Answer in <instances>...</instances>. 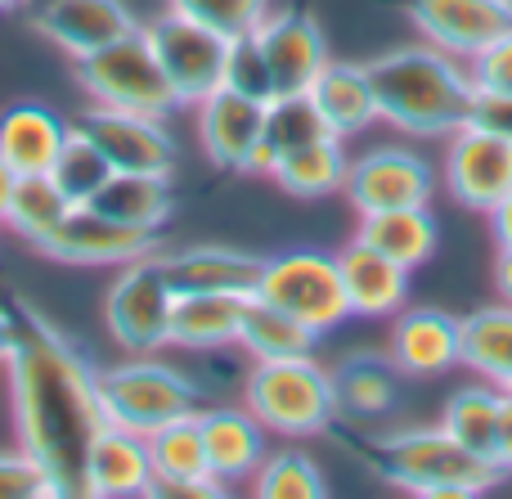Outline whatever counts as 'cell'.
Returning <instances> with one entry per match:
<instances>
[{
  "label": "cell",
  "instance_id": "12",
  "mask_svg": "<svg viewBox=\"0 0 512 499\" xmlns=\"http://www.w3.org/2000/svg\"><path fill=\"white\" fill-rule=\"evenodd\" d=\"M441 185L459 207L490 216V207L512 189V144L477 122L459 126L454 135H445Z\"/></svg>",
  "mask_w": 512,
  "mask_h": 499
},
{
  "label": "cell",
  "instance_id": "1",
  "mask_svg": "<svg viewBox=\"0 0 512 499\" xmlns=\"http://www.w3.org/2000/svg\"><path fill=\"white\" fill-rule=\"evenodd\" d=\"M14 311L18 342L5 360L14 437L50 473L59 499L86 495L81 464L95 432L108 423L99 405V369L27 297H18Z\"/></svg>",
  "mask_w": 512,
  "mask_h": 499
},
{
  "label": "cell",
  "instance_id": "49",
  "mask_svg": "<svg viewBox=\"0 0 512 499\" xmlns=\"http://www.w3.org/2000/svg\"><path fill=\"white\" fill-rule=\"evenodd\" d=\"M27 5H41V0H27Z\"/></svg>",
  "mask_w": 512,
  "mask_h": 499
},
{
  "label": "cell",
  "instance_id": "5",
  "mask_svg": "<svg viewBox=\"0 0 512 499\" xmlns=\"http://www.w3.org/2000/svg\"><path fill=\"white\" fill-rule=\"evenodd\" d=\"M198 401H203V387L194 378H185L180 369L162 365L158 356H131L122 365L99 369L104 419L113 428L140 432V437H153L167 423L198 414Z\"/></svg>",
  "mask_w": 512,
  "mask_h": 499
},
{
  "label": "cell",
  "instance_id": "4",
  "mask_svg": "<svg viewBox=\"0 0 512 499\" xmlns=\"http://www.w3.org/2000/svg\"><path fill=\"white\" fill-rule=\"evenodd\" d=\"M243 405L274 437H319L342 419L333 374L315 356L256 360L252 374L243 378Z\"/></svg>",
  "mask_w": 512,
  "mask_h": 499
},
{
  "label": "cell",
  "instance_id": "30",
  "mask_svg": "<svg viewBox=\"0 0 512 499\" xmlns=\"http://www.w3.org/2000/svg\"><path fill=\"white\" fill-rule=\"evenodd\" d=\"M333 392L346 419H378L396 401L400 369L391 356H373V351H355V356L337 360L333 369Z\"/></svg>",
  "mask_w": 512,
  "mask_h": 499
},
{
  "label": "cell",
  "instance_id": "36",
  "mask_svg": "<svg viewBox=\"0 0 512 499\" xmlns=\"http://www.w3.org/2000/svg\"><path fill=\"white\" fill-rule=\"evenodd\" d=\"M50 176H54V185L68 194V203L77 207V203H90V198L99 194V185L113 176V167H108V158L99 153V144L90 140L81 126H72L63 149H59V158H54V167H50Z\"/></svg>",
  "mask_w": 512,
  "mask_h": 499
},
{
  "label": "cell",
  "instance_id": "41",
  "mask_svg": "<svg viewBox=\"0 0 512 499\" xmlns=\"http://www.w3.org/2000/svg\"><path fill=\"white\" fill-rule=\"evenodd\" d=\"M472 68V81H477V90H495V95H512V27L504 36H495V41L486 45V50L477 54V59L468 63Z\"/></svg>",
  "mask_w": 512,
  "mask_h": 499
},
{
  "label": "cell",
  "instance_id": "44",
  "mask_svg": "<svg viewBox=\"0 0 512 499\" xmlns=\"http://www.w3.org/2000/svg\"><path fill=\"white\" fill-rule=\"evenodd\" d=\"M490 230H495V243L499 248H512V189L490 207Z\"/></svg>",
  "mask_w": 512,
  "mask_h": 499
},
{
  "label": "cell",
  "instance_id": "24",
  "mask_svg": "<svg viewBox=\"0 0 512 499\" xmlns=\"http://www.w3.org/2000/svg\"><path fill=\"white\" fill-rule=\"evenodd\" d=\"M68 131L72 126L50 104H9L0 113V158L14 167V176H50Z\"/></svg>",
  "mask_w": 512,
  "mask_h": 499
},
{
  "label": "cell",
  "instance_id": "40",
  "mask_svg": "<svg viewBox=\"0 0 512 499\" xmlns=\"http://www.w3.org/2000/svg\"><path fill=\"white\" fill-rule=\"evenodd\" d=\"M225 86L243 90V95L261 99V104H270V99H274L270 68H265V59H261V50H256L252 32L239 36V41H230V59H225Z\"/></svg>",
  "mask_w": 512,
  "mask_h": 499
},
{
  "label": "cell",
  "instance_id": "9",
  "mask_svg": "<svg viewBox=\"0 0 512 499\" xmlns=\"http://www.w3.org/2000/svg\"><path fill=\"white\" fill-rule=\"evenodd\" d=\"M153 59L162 63L180 108H198L212 90L225 86V59H230V36L194 23V18L162 9L158 18L140 23Z\"/></svg>",
  "mask_w": 512,
  "mask_h": 499
},
{
  "label": "cell",
  "instance_id": "19",
  "mask_svg": "<svg viewBox=\"0 0 512 499\" xmlns=\"http://www.w3.org/2000/svg\"><path fill=\"white\" fill-rule=\"evenodd\" d=\"M149 459H153V491L149 495H176V499L225 495V482L212 477V464H207L198 414H185V419L153 432Z\"/></svg>",
  "mask_w": 512,
  "mask_h": 499
},
{
  "label": "cell",
  "instance_id": "32",
  "mask_svg": "<svg viewBox=\"0 0 512 499\" xmlns=\"http://www.w3.org/2000/svg\"><path fill=\"white\" fill-rule=\"evenodd\" d=\"M239 347L256 360H297V356H315L319 333L310 324H301L297 315L279 311V306L248 297V311H243V329H239Z\"/></svg>",
  "mask_w": 512,
  "mask_h": 499
},
{
  "label": "cell",
  "instance_id": "35",
  "mask_svg": "<svg viewBox=\"0 0 512 499\" xmlns=\"http://www.w3.org/2000/svg\"><path fill=\"white\" fill-rule=\"evenodd\" d=\"M252 491L261 499H324L328 477L306 450H274L261 459V468L252 473Z\"/></svg>",
  "mask_w": 512,
  "mask_h": 499
},
{
  "label": "cell",
  "instance_id": "42",
  "mask_svg": "<svg viewBox=\"0 0 512 499\" xmlns=\"http://www.w3.org/2000/svg\"><path fill=\"white\" fill-rule=\"evenodd\" d=\"M472 122L495 131L499 140L512 144V95H495V90H477V104H472Z\"/></svg>",
  "mask_w": 512,
  "mask_h": 499
},
{
  "label": "cell",
  "instance_id": "26",
  "mask_svg": "<svg viewBox=\"0 0 512 499\" xmlns=\"http://www.w3.org/2000/svg\"><path fill=\"white\" fill-rule=\"evenodd\" d=\"M243 311H248L243 293H176V306H171V347H185V351L239 347Z\"/></svg>",
  "mask_w": 512,
  "mask_h": 499
},
{
  "label": "cell",
  "instance_id": "6",
  "mask_svg": "<svg viewBox=\"0 0 512 499\" xmlns=\"http://www.w3.org/2000/svg\"><path fill=\"white\" fill-rule=\"evenodd\" d=\"M77 81L90 95V104L122 108V113L171 117L180 108L176 90H171L162 63L153 59L144 32H131V36H122V41L77 59Z\"/></svg>",
  "mask_w": 512,
  "mask_h": 499
},
{
  "label": "cell",
  "instance_id": "37",
  "mask_svg": "<svg viewBox=\"0 0 512 499\" xmlns=\"http://www.w3.org/2000/svg\"><path fill=\"white\" fill-rule=\"evenodd\" d=\"M319 135H333V131L324 126V117H319L315 99H310L306 90H297V95H274L270 104H265L261 144L274 153V158L301 149V144H310V140H319Z\"/></svg>",
  "mask_w": 512,
  "mask_h": 499
},
{
  "label": "cell",
  "instance_id": "2",
  "mask_svg": "<svg viewBox=\"0 0 512 499\" xmlns=\"http://www.w3.org/2000/svg\"><path fill=\"white\" fill-rule=\"evenodd\" d=\"M378 99V122L414 140H445L472 122L477 81L472 68L436 45H400L364 63Z\"/></svg>",
  "mask_w": 512,
  "mask_h": 499
},
{
  "label": "cell",
  "instance_id": "13",
  "mask_svg": "<svg viewBox=\"0 0 512 499\" xmlns=\"http://www.w3.org/2000/svg\"><path fill=\"white\" fill-rule=\"evenodd\" d=\"M77 126L99 144L113 171H144V176H171L176 171V135L167 131V117L122 113V108L90 104Z\"/></svg>",
  "mask_w": 512,
  "mask_h": 499
},
{
  "label": "cell",
  "instance_id": "22",
  "mask_svg": "<svg viewBox=\"0 0 512 499\" xmlns=\"http://www.w3.org/2000/svg\"><path fill=\"white\" fill-rule=\"evenodd\" d=\"M391 320V360L400 374H445L459 365V315L441 306H414Z\"/></svg>",
  "mask_w": 512,
  "mask_h": 499
},
{
  "label": "cell",
  "instance_id": "39",
  "mask_svg": "<svg viewBox=\"0 0 512 499\" xmlns=\"http://www.w3.org/2000/svg\"><path fill=\"white\" fill-rule=\"evenodd\" d=\"M0 499H59V491H54L50 473L18 446L0 450Z\"/></svg>",
  "mask_w": 512,
  "mask_h": 499
},
{
  "label": "cell",
  "instance_id": "17",
  "mask_svg": "<svg viewBox=\"0 0 512 499\" xmlns=\"http://www.w3.org/2000/svg\"><path fill=\"white\" fill-rule=\"evenodd\" d=\"M265 131V104L234 86H221L198 104V140L203 153L225 171H248Z\"/></svg>",
  "mask_w": 512,
  "mask_h": 499
},
{
  "label": "cell",
  "instance_id": "28",
  "mask_svg": "<svg viewBox=\"0 0 512 499\" xmlns=\"http://www.w3.org/2000/svg\"><path fill=\"white\" fill-rule=\"evenodd\" d=\"M459 365L495 387H512V302L481 306L459 320Z\"/></svg>",
  "mask_w": 512,
  "mask_h": 499
},
{
  "label": "cell",
  "instance_id": "15",
  "mask_svg": "<svg viewBox=\"0 0 512 499\" xmlns=\"http://www.w3.org/2000/svg\"><path fill=\"white\" fill-rule=\"evenodd\" d=\"M405 14L427 45L463 63H472L495 36L512 27L508 0H409Z\"/></svg>",
  "mask_w": 512,
  "mask_h": 499
},
{
  "label": "cell",
  "instance_id": "47",
  "mask_svg": "<svg viewBox=\"0 0 512 499\" xmlns=\"http://www.w3.org/2000/svg\"><path fill=\"white\" fill-rule=\"evenodd\" d=\"M14 185H18L14 167H9V162L0 158V221H5V207H9V194H14Z\"/></svg>",
  "mask_w": 512,
  "mask_h": 499
},
{
  "label": "cell",
  "instance_id": "23",
  "mask_svg": "<svg viewBox=\"0 0 512 499\" xmlns=\"http://www.w3.org/2000/svg\"><path fill=\"white\" fill-rule=\"evenodd\" d=\"M198 432L207 446V464L212 477L230 482H252V473L265 459V428L256 423L248 405H212L198 410Z\"/></svg>",
  "mask_w": 512,
  "mask_h": 499
},
{
  "label": "cell",
  "instance_id": "14",
  "mask_svg": "<svg viewBox=\"0 0 512 499\" xmlns=\"http://www.w3.org/2000/svg\"><path fill=\"white\" fill-rule=\"evenodd\" d=\"M256 50H261L265 68H270L274 95H297L310 90L319 68L328 63V41L324 27L306 9H270L252 32Z\"/></svg>",
  "mask_w": 512,
  "mask_h": 499
},
{
  "label": "cell",
  "instance_id": "38",
  "mask_svg": "<svg viewBox=\"0 0 512 499\" xmlns=\"http://www.w3.org/2000/svg\"><path fill=\"white\" fill-rule=\"evenodd\" d=\"M167 9L239 41V36L256 32V23L270 14V0H167Z\"/></svg>",
  "mask_w": 512,
  "mask_h": 499
},
{
  "label": "cell",
  "instance_id": "8",
  "mask_svg": "<svg viewBox=\"0 0 512 499\" xmlns=\"http://www.w3.org/2000/svg\"><path fill=\"white\" fill-rule=\"evenodd\" d=\"M171 306H176V288L162 275L158 252L126 261L117 266V279L104 302L108 338L126 356H158L162 347H171Z\"/></svg>",
  "mask_w": 512,
  "mask_h": 499
},
{
  "label": "cell",
  "instance_id": "46",
  "mask_svg": "<svg viewBox=\"0 0 512 499\" xmlns=\"http://www.w3.org/2000/svg\"><path fill=\"white\" fill-rule=\"evenodd\" d=\"M495 288L504 302H512V248H499V261H495Z\"/></svg>",
  "mask_w": 512,
  "mask_h": 499
},
{
  "label": "cell",
  "instance_id": "11",
  "mask_svg": "<svg viewBox=\"0 0 512 499\" xmlns=\"http://www.w3.org/2000/svg\"><path fill=\"white\" fill-rule=\"evenodd\" d=\"M36 248L59 266H126L135 257L158 252V230H140V225L95 212L90 203H77Z\"/></svg>",
  "mask_w": 512,
  "mask_h": 499
},
{
  "label": "cell",
  "instance_id": "10",
  "mask_svg": "<svg viewBox=\"0 0 512 499\" xmlns=\"http://www.w3.org/2000/svg\"><path fill=\"white\" fill-rule=\"evenodd\" d=\"M342 194L360 216L391 212V207H427L436 194V167L418 149L382 144L351 158Z\"/></svg>",
  "mask_w": 512,
  "mask_h": 499
},
{
  "label": "cell",
  "instance_id": "21",
  "mask_svg": "<svg viewBox=\"0 0 512 499\" xmlns=\"http://www.w3.org/2000/svg\"><path fill=\"white\" fill-rule=\"evenodd\" d=\"M337 270H342L351 315H360V320H391L396 311H405L409 270L400 261L382 257L364 239H351L337 248Z\"/></svg>",
  "mask_w": 512,
  "mask_h": 499
},
{
  "label": "cell",
  "instance_id": "27",
  "mask_svg": "<svg viewBox=\"0 0 512 499\" xmlns=\"http://www.w3.org/2000/svg\"><path fill=\"white\" fill-rule=\"evenodd\" d=\"M355 239L378 248L382 257L400 261L405 270H418L441 243L436 216L427 207H391V212H369L355 225Z\"/></svg>",
  "mask_w": 512,
  "mask_h": 499
},
{
  "label": "cell",
  "instance_id": "43",
  "mask_svg": "<svg viewBox=\"0 0 512 499\" xmlns=\"http://www.w3.org/2000/svg\"><path fill=\"white\" fill-rule=\"evenodd\" d=\"M499 473H512V387L499 392V446H495Z\"/></svg>",
  "mask_w": 512,
  "mask_h": 499
},
{
  "label": "cell",
  "instance_id": "31",
  "mask_svg": "<svg viewBox=\"0 0 512 499\" xmlns=\"http://www.w3.org/2000/svg\"><path fill=\"white\" fill-rule=\"evenodd\" d=\"M342 144L346 140H337V135H319V140L301 144V149L279 153L274 167H270V180L292 198L337 194L342 180H346V167H351V158H346Z\"/></svg>",
  "mask_w": 512,
  "mask_h": 499
},
{
  "label": "cell",
  "instance_id": "33",
  "mask_svg": "<svg viewBox=\"0 0 512 499\" xmlns=\"http://www.w3.org/2000/svg\"><path fill=\"white\" fill-rule=\"evenodd\" d=\"M499 392H504V387L477 378V383L459 387L441 410V428L450 432L463 450L486 459V464H495V446H499Z\"/></svg>",
  "mask_w": 512,
  "mask_h": 499
},
{
  "label": "cell",
  "instance_id": "16",
  "mask_svg": "<svg viewBox=\"0 0 512 499\" xmlns=\"http://www.w3.org/2000/svg\"><path fill=\"white\" fill-rule=\"evenodd\" d=\"M32 9L36 32L72 59H86V54L140 32V18L131 14L126 0H41Z\"/></svg>",
  "mask_w": 512,
  "mask_h": 499
},
{
  "label": "cell",
  "instance_id": "7",
  "mask_svg": "<svg viewBox=\"0 0 512 499\" xmlns=\"http://www.w3.org/2000/svg\"><path fill=\"white\" fill-rule=\"evenodd\" d=\"M252 297L297 315V320L310 324L319 338H324L328 329H342V324L351 320V302H346L342 270H337V252L297 248V252L265 257Z\"/></svg>",
  "mask_w": 512,
  "mask_h": 499
},
{
  "label": "cell",
  "instance_id": "50",
  "mask_svg": "<svg viewBox=\"0 0 512 499\" xmlns=\"http://www.w3.org/2000/svg\"><path fill=\"white\" fill-rule=\"evenodd\" d=\"M508 5H512V0H508Z\"/></svg>",
  "mask_w": 512,
  "mask_h": 499
},
{
  "label": "cell",
  "instance_id": "25",
  "mask_svg": "<svg viewBox=\"0 0 512 499\" xmlns=\"http://www.w3.org/2000/svg\"><path fill=\"white\" fill-rule=\"evenodd\" d=\"M306 95L315 99L319 117H324V126L337 140L364 135L378 122V99H373V81H369V72H364V63L328 59L324 68H319V77L310 81Z\"/></svg>",
  "mask_w": 512,
  "mask_h": 499
},
{
  "label": "cell",
  "instance_id": "29",
  "mask_svg": "<svg viewBox=\"0 0 512 499\" xmlns=\"http://www.w3.org/2000/svg\"><path fill=\"white\" fill-rule=\"evenodd\" d=\"M90 207L113 221L140 225V230H162L171 221V176H144V171H113V176L99 185V194L90 198Z\"/></svg>",
  "mask_w": 512,
  "mask_h": 499
},
{
  "label": "cell",
  "instance_id": "34",
  "mask_svg": "<svg viewBox=\"0 0 512 499\" xmlns=\"http://www.w3.org/2000/svg\"><path fill=\"white\" fill-rule=\"evenodd\" d=\"M68 212H72V203H68V194L54 185V176H18L14 194H9V207H5V225L36 248Z\"/></svg>",
  "mask_w": 512,
  "mask_h": 499
},
{
  "label": "cell",
  "instance_id": "3",
  "mask_svg": "<svg viewBox=\"0 0 512 499\" xmlns=\"http://www.w3.org/2000/svg\"><path fill=\"white\" fill-rule=\"evenodd\" d=\"M337 446L364 464L378 482L396 486L418 499H472L499 482V468L463 450L450 432L436 428H405V432H346L342 419L333 423Z\"/></svg>",
  "mask_w": 512,
  "mask_h": 499
},
{
  "label": "cell",
  "instance_id": "18",
  "mask_svg": "<svg viewBox=\"0 0 512 499\" xmlns=\"http://www.w3.org/2000/svg\"><path fill=\"white\" fill-rule=\"evenodd\" d=\"M81 491L95 499H140L153 491V459H149V437L126 428H104L95 432L81 464Z\"/></svg>",
  "mask_w": 512,
  "mask_h": 499
},
{
  "label": "cell",
  "instance_id": "20",
  "mask_svg": "<svg viewBox=\"0 0 512 499\" xmlns=\"http://www.w3.org/2000/svg\"><path fill=\"white\" fill-rule=\"evenodd\" d=\"M261 261L248 248H225V243H198V248L158 252V266L176 293H256Z\"/></svg>",
  "mask_w": 512,
  "mask_h": 499
},
{
  "label": "cell",
  "instance_id": "48",
  "mask_svg": "<svg viewBox=\"0 0 512 499\" xmlns=\"http://www.w3.org/2000/svg\"><path fill=\"white\" fill-rule=\"evenodd\" d=\"M18 5H27V0H0V14H5V9H18Z\"/></svg>",
  "mask_w": 512,
  "mask_h": 499
},
{
  "label": "cell",
  "instance_id": "45",
  "mask_svg": "<svg viewBox=\"0 0 512 499\" xmlns=\"http://www.w3.org/2000/svg\"><path fill=\"white\" fill-rule=\"evenodd\" d=\"M18 342V311H9V306H0V365L9 360V351H14Z\"/></svg>",
  "mask_w": 512,
  "mask_h": 499
}]
</instances>
